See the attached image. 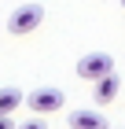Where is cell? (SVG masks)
Returning a JSON list of instances; mask_svg holds the SVG:
<instances>
[{
  "mask_svg": "<svg viewBox=\"0 0 125 129\" xmlns=\"http://www.w3.org/2000/svg\"><path fill=\"white\" fill-rule=\"evenodd\" d=\"M26 103H29L33 114H55V111L66 107V92L63 89H33Z\"/></svg>",
  "mask_w": 125,
  "mask_h": 129,
  "instance_id": "3957f363",
  "label": "cell"
},
{
  "mask_svg": "<svg viewBox=\"0 0 125 129\" xmlns=\"http://www.w3.org/2000/svg\"><path fill=\"white\" fill-rule=\"evenodd\" d=\"M44 114H37V118H29V122H19L15 129H48V122H40Z\"/></svg>",
  "mask_w": 125,
  "mask_h": 129,
  "instance_id": "52a82bcc",
  "label": "cell"
},
{
  "mask_svg": "<svg viewBox=\"0 0 125 129\" xmlns=\"http://www.w3.org/2000/svg\"><path fill=\"white\" fill-rule=\"evenodd\" d=\"M22 103V92L19 89H0V114H15Z\"/></svg>",
  "mask_w": 125,
  "mask_h": 129,
  "instance_id": "8992f818",
  "label": "cell"
},
{
  "mask_svg": "<svg viewBox=\"0 0 125 129\" xmlns=\"http://www.w3.org/2000/svg\"><path fill=\"white\" fill-rule=\"evenodd\" d=\"M70 129H110L99 111H74L70 114Z\"/></svg>",
  "mask_w": 125,
  "mask_h": 129,
  "instance_id": "5b68a950",
  "label": "cell"
},
{
  "mask_svg": "<svg viewBox=\"0 0 125 129\" xmlns=\"http://www.w3.org/2000/svg\"><path fill=\"white\" fill-rule=\"evenodd\" d=\"M15 125H19V122L11 118V114H0V129H15Z\"/></svg>",
  "mask_w": 125,
  "mask_h": 129,
  "instance_id": "ba28073f",
  "label": "cell"
},
{
  "mask_svg": "<svg viewBox=\"0 0 125 129\" xmlns=\"http://www.w3.org/2000/svg\"><path fill=\"white\" fill-rule=\"evenodd\" d=\"M121 8H125V0H121Z\"/></svg>",
  "mask_w": 125,
  "mask_h": 129,
  "instance_id": "9c48e42d",
  "label": "cell"
},
{
  "mask_svg": "<svg viewBox=\"0 0 125 129\" xmlns=\"http://www.w3.org/2000/svg\"><path fill=\"white\" fill-rule=\"evenodd\" d=\"M74 70H77V78H81V81H99L103 74H110V70H114V59H110L107 52H88V55H81V59H77Z\"/></svg>",
  "mask_w": 125,
  "mask_h": 129,
  "instance_id": "7a4b0ae2",
  "label": "cell"
},
{
  "mask_svg": "<svg viewBox=\"0 0 125 129\" xmlns=\"http://www.w3.org/2000/svg\"><path fill=\"white\" fill-rule=\"evenodd\" d=\"M44 22V8L40 4H19V8L8 15V33H15V37H26V33H33Z\"/></svg>",
  "mask_w": 125,
  "mask_h": 129,
  "instance_id": "6da1fadb",
  "label": "cell"
},
{
  "mask_svg": "<svg viewBox=\"0 0 125 129\" xmlns=\"http://www.w3.org/2000/svg\"><path fill=\"white\" fill-rule=\"evenodd\" d=\"M118 89H121V85H118V74L110 70V74H103L99 81H92V100L103 107V103H110V100L118 96Z\"/></svg>",
  "mask_w": 125,
  "mask_h": 129,
  "instance_id": "277c9868",
  "label": "cell"
}]
</instances>
